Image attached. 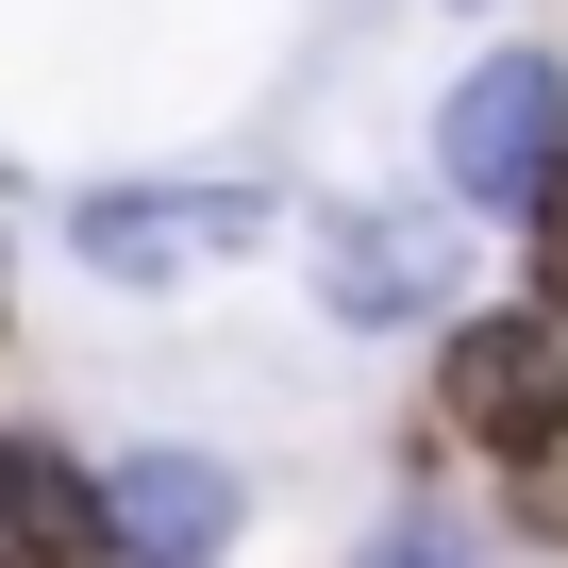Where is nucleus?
<instances>
[{
  "label": "nucleus",
  "instance_id": "nucleus-5",
  "mask_svg": "<svg viewBox=\"0 0 568 568\" xmlns=\"http://www.w3.org/2000/svg\"><path fill=\"white\" fill-rule=\"evenodd\" d=\"M101 535H118V568H234V535H251V468L201 452V435L101 452Z\"/></svg>",
  "mask_w": 568,
  "mask_h": 568
},
{
  "label": "nucleus",
  "instance_id": "nucleus-10",
  "mask_svg": "<svg viewBox=\"0 0 568 568\" xmlns=\"http://www.w3.org/2000/svg\"><path fill=\"white\" fill-rule=\"evenodd\" d=\"M0 318H18V251H0Z\"/></svg>",
  "mask_w": 568,
  "mask_h": 568
},
{
  "label": "nucleus",
  "instance_id": "nucleus-7",
  "mask_svg": "<svg viewBox=\"0 0 568 568\" xmlns=\"http://www.w3.org/2000/svg\"><path fill=\"white\" fill-rule=\"evenodd\" d=\"M485 551H501V518H485V501H452L435 468H402V501L368 518V551H352V568H485Z\"/></svg>",
  "mask_w": 568,
  "mask_h": 568
},
{
  "label": "nucleus",
  "instance_id": "nucleus-8",
  "mask_svg": "<svg viewBox=\"0 0 568 568\" xmlns=\"http://www.w3.org/2000/svg\"><path fill=\"white\" fill-rule=\"evenodd\" d=\"M501 234H518V302H535V318H568V151L535 168V201H518Z\"/></svg>",
  "mask_w": 568,
  "mask_h": 568
},
{
  "label": "nucleus",
  "instance_id": "nucleus-12",
  "mask_svg": "<svg viewBox=\"0 0 568 568\" xmlns=\"http://www.w3.org/2000/svg\"><path fill=\"white\" fill-rule=\"evenodd\" d=\"M0 568H18V551H0Z\"/></svg>",
  "mask_w": 568,
  "mask_h": 568
},
{
  "label": "nucleus",
  "instance_id": "nucleus-4",
  "mask_svg": "<svg viewBox=\"0 0 568 568\" xmlns=\"http://www.w3.org/2000/svg\"><path fill=\"white\" fill-rule=\"evenodd\" d=\"M551 151H568V51H485L435 101V201H468V217H518Z\"/></svg>",
  "mask_w": 568,
  "mask_h": 568
},
{
  "label": "nucleus",
  "instance_id": "nucleus-2",
  "mask_svg": "<svg viewBox=\"0 0 568 568\" xmlns=\"http://www.w3.org/2000/svg\"><path fill=\"white\" fill-rule=\"evenodd\" d=\"M302 284H318L335 335H435V318H468V217L318 201V217H302Z\"/></svg>",
  "mask_w": 568,
  "mask_h": 568
},
{
  "label": "nucleus",
  "instance_id": "nucleus-6",
  "mask_svg": "<svg viewBox=\"0 0 568 568\" xmlns=\"http://www.w3.org/2000/svg\"><path fill=\"white\" fill-rule=\"evenodd\" d=\"M0 551H18V568H118L101 452H68L51 418H0Z\"/></svg>",
  "mask_w": 568,
  "mask_h": 568
},
{
  "label": "nucleus",
  "instance_id": "nucleus-9",
  "mask_svg": "<svg viewBox=\"0 0 568 568\" xmlns=\"http://www.w3.org/2000/svg\"><path fill=\"white\" fill-rule=\"evenodd\" d=\"M501 551H551L568 568V452L551 468H501Z\"/></svg>",
  "mask_w": 568,
  "mask_h": 568
},
{
  "label": "nucleus",
  "instance_id": "nucleus-11",
  "mask_svg": "<svg viewBox=\"0 0 568 568\" xmlns=\"http://www.w3.org/2000/svg\"><path fill=\"white\" fill-rule=\"evenodd\" d=\"M0 168H18V151H0Z\"/></svg>",
  "mask_w": 568,
  "mask_h": 568
},
{
  "label": "nucleus",
  "instance_id": "nucleus-1",
  "mask_svg": "<svg viewBox=\"0 0 568 568\" xmlns=\"http://www.w3.org/2000/svg\"><path fill=\"white\" fill-rule=\"evenodd\" d=\"M568 452V318L468 302L435 318V368L402 402V468H551Z\"/></svg>",
  "mask_w": 568,
  "mask_h": 568
},
{
  "label": "nucleus",
  "instance_id": "nucleus-3",
  "mask_svg": "<svg viewBox=\"0 0 568 568\" xmlns=\"http://www.w3.org/2000/svg\"><path fill=\"white\" fill-rule=\"evenodd\" d=\"M267 234H284L267 184H84L68 201V251L101 284H134V302H168V284H201V267H251Z\"/></svg>",
  "mask_w": 568,
  "mask_h": 568
}]
</instances>
